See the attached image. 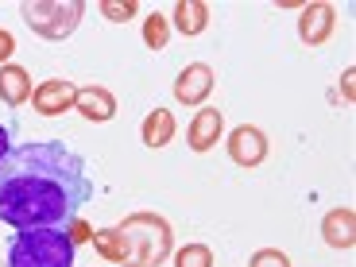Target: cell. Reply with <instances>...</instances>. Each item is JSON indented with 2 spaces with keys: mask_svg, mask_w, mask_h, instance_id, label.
I'll use <instances>...</instances> for the list:
<instances>
[{
  "mask_svg": "<svg viewBox=\"0 0 356 267\" xmlns=\"http://www.w3.org/2000/svg\"><path fill=\"white\" fill-rule=\"evenodd\" d=\"M93 197L89 167L63 140L19 143L0 163V225L16 232L66 229Z\"/></svg>",
  "mask_w": 356,
  "mask_h": 267,
  "instance_id": "obj_1",
  "label": "cell"
},
{
  "mask_svg": "<svg viewBox=\"0 0 356 267\" xmlns=\"http://www.w3.org/2000/svg\"><path fill=\"white\" fill-rule=\"evenodd\" d=\"M124 236V267H163L175 256V229L159 213H128L116 225Z\"/></svg>",
  "mask_w": 356,
  "mask_h": 267,
  "instance_id": "obj_2",
  "label": "cell"
},
{
  "mask_svg": "<svg viewBox=\"0 0 356 267\" xmlns=\"http://www.w3.org/2000/svg\"><path fill=\"white\" fill-rule=\"evenodd\" d=\"M74 248L66 229H31L8 236L4 267H74Z\"/></svg>",
  "mask_w": 356,
  "mask_h": 267,
  "instance_id": "obj_3",
  "label": "cell"
},
{
  "mask_svg": "<svg viewBox=\"0 0 356 267\" xmlns=\"http://www.w3.org/2000/svg\"><path fill=\"white\" fill-rule=\"evenodd\" d=\"M24 24L35 31V35L51 39V43H63L66 35H74V27L86 16V4L81 0H31L19 8Z\"/></svg>",
  "mask_w": 356,
  "mask_h": 267,
  "instance_id": "obj_4",
  "label": "cell"
},
{
  "mask_svg": "<svg viewBox=\"0 0 356 267\" xmlns=\"http://www.w3.org/2000/svg\"><path fill=\"white\" fill-rule=\"evenodd\" d=\"M333 31H337V8H333V4H325V0L302 4V16H298V39H302L306 47L330 43Z\"/></svg>",
  "mask_w": 356,
  "mask_h": 267,
  "instance_id": "obj_5",
  "label": "cell"
},
{
  "mask_svg": "<svg viewBox=\"0 0 356 267\" xmlns=\"http://www.w3.org/2000/svg\"><path fill=\"white\" fill-rule=\"evenodd\" d=\"M74 97H78V86L66 78H47L31 89V108L39 116H63L74 108Z\"/></svg>",
  "mask_w": 356,
  "mask_h": 267,
  "instance_id": "obj_6",
  "label": "cell"
},
{
  "mask_svg": "<svg viewBox=\"0 0 356 267\" xmlns=\"http://www.w3.org/2000/svg\"><path fill=\"white\" fill-rule=\"evenodd\" d=\"M229 159L236 163V167H259V163L267 159V152H271V143H267V136L259 132L256 124H241L229 132Z\"/></svg>",
  "mask_w": 356,
  "mask_h": 267,
  "instance_id": "obj_7",
  "label": "cell"
},
{
  "mask_svg": "<svg viewBox=\"0 0 356 267\" xmlns=\"http://www.w3.org/2000/svg\"><path fill=\"white\" fill-rule=\"evenodd\" d=\"M213 70L205 63H190L186 70L175 78V97H178V105H205V97L213 93Z\"/></svg>",
  "mask_w": 356,
  "mask_h": 267,
  "instance_id": "obj_8",
  "label": "cell"
},
{
  "mask_svg": "<svg viewBox=\"0 0 356 267\" xmlns=\"http://www.w3.org/2000/svg\"><path fill=\"white\" fill-rule=\"evenodd\" d=\"M225 132V113H217V108H197L194 120H190L186 128V143L190 152H209V147H217V140H221Z\"/></svg>",
  "mask_w": 356,
  "mask_h": 267,
  "instance_id": "obj_9",
  "label": "cell"
},
{
  "mask_svg": "<svg viewBox=\"0 0 356 267\" xmlns=\"http://www.w3.org/2000/svg\"><path fill=\"white\" fill-rule=\"evenodd\" d=\"M321 236H325V244H330V248L348 252L356 244V213L348 209V205L330 209V213L321 217Z\"/></svg>",
  "mask_w": 356,
  "mask_h": 267,
  "instance_id": "obj_10",
  "label": "cell"
},
{
  "mask_svg": "<svg viewBox=\"0 0 356 267\" xmlns=\"http://www.w3.org/2000/svg\"><path fill=\"white\" fill-rule=\"evenodd\" d=\"M74 113H81L86 120L105 124V120L116 116V97L105 86H86V89H78V97H74Z\"/></svg>",
  "mask_w": 356,
  "mask_h": 267,
  "instance_id": "obj_11",
  "label": "cell"
},
{
  "mask_svg": "<svg viewBox=\"0 0 356 267\" xmlns=\"http://www.w3.org/2000/svg\"><path fill=\"white\" fill-rule=\"evenodd\" d=\"M0 101L8 108H19L31 101V74L24 66H16V63L0 66Z\"/></svg>",
  "mask_w": 356,
  "mask_h": 267,
  "instance_id": "obj_12",
  "label": "cell"
},
{
  "mask_svg": "<svg viewBox=\"0 0 356 267\" xmlns=\"http://www.w3.org/2000/svg\"><path fill=\"white\" fill-rule=\"evenodd\" d=\"M170 24H175L178 35H202L205 27H209V4H202V0H178L175 12H170Z\"/></svg>",
  "mask_w": 356,
  "mask_h": 267,
  "instance_id": "obj_13",
  "label": "cell"
},
{
  "mask_svg": "<svg viewBox=\"0 0 356 267\" xmlns=\"http://www.w3.org/2000/svg\"><path fill=\"white\" fill-rule=\"evenodd\" d=\"M178 124H175V113H167V108H152V113L143 116V124H140V140L147 143V147H167L170 140H175Z\"/></svg>",
  "mask_w": 356,
  "mask_h": 267,
  "instance_id": "obj_14",
  "label": "cell"
},
{
  "mask_svg": "<svg viewBox=\"0 0 356 267\" xmlns=\"http://www.w3.org/2000/svg\"><path fill=\"white\" fill-rule=\"evenodd\" d=\"M93 252H97L105 264H124V236H120V229H93Z\"/></svg>",
  "mask_w": 356,
  "mask_h": 267,
  "instance_id": "obj_15",
  "label": "cell"
},
{
  "mask_svg": "<svg viewBox=\"0 0 356 267\" xmlns=\"http://www.w3.org/2000/svg\"><path fill=\"white\" fill-rule=\"evenodd\" d=\"M170 39V16H163V12H152V16L143 19V43L152 47V51H163Z\"/></svg>",
  "mask_w": 356,
  "mask_h": 267,
  "instance_id": "obj_16",
  "label": "cell"
},
{
  "mask_svg": "<svg viewBox=\"0 0 356 267\" xmlns=\"http://www.w3.org/2000/svg\"><path fill=\"white\" fill-rule=\"evenodd\" d=\"M175 267H213V248L209 244H186L175 252Z\"/></svg>",
  "mask_w": 356,
  "mask_h": 267,
  "instance_id": "obj_17",
  "label": "cell"
},
{
  "mask_svg": "<svg viewBox=\"0 0 356 267\" xmlns=\"http://www.w3.org/2000/svg\"><path fill=\"white\" fill-rule=\"evenodd\" d=\"M101 16L113 24H128L136 16V0H101Z\"/></svg>",
  "mask_w": 356,
  "mask_h": 267,
  "instance_id": "obj_18",
  "label": "cell"
},
{
  "mask_svg": "<svg viewBox=\"0 0 356 267\" xmlns=\"http://www.w3.org/2000/svg\"><path fill=\"white\" fill-rule=\"evenodd\" d=\"M248 267H291V256L279 248H259L256 256L248 259Z\"/></svg>",
  "mask_w": 356,
  "mask_h": 267,
  "instance_id": "obj_19",
  "label": "cell"
},
{
  "mask_svg": "<svg viewBox=\"0 0 356 267\" xmlns=\"http://www.w3.org/2000/svg\"><path fill=\"white\" fill-rule=\"evenodd\" d=\"M66 232H70V241H74V244H81V241H93V229H89V225L81 221V217H78V221H70V225H66Z\"/></svg>",
  "mask_w": 356,
  "mask_h": 267,
  "instance_id": "obj_20",
  "label": "cell"
},
{
  "mask_svg": "<svg viewBox=\"0 0 356 267\" xmlns=\"http://www.w3.org/2000/svg\"><path fill=\"white\" fill-rule=\"evenodd\" d=\"M12 54H16V39H12V31H4V27H0V66H8Z\"/></svg>",
  "mask_w": 356,
  "mask_h": 267,
  "instance_id": "obj_21",
  "label": "cell"
},
{
  "mask_svg": "<svg viewBox=\"0 0 356 267\" xmlns=\"http://www.w3.org/2000/svg\"><path fill=\"white\" fill-rule=\"evenodd\" d=\"M12 152V128L0 124V163H4V155Z\"/></svg>",
  "mask_w": 356,
  "mask_h": 267,
  "instance_id": "obj_22",
  "label": "cell"
},
{
  "mask_svg": "<svg viewBox=\"0 0 356 267\" xmlns=\"http://www.w3.org/2000/svg\"><path fill=\"white\" fill-rule=\"evenodd\" d=\"M353 81H356V70L348 66V70H345V78H341V89H345V101H353Z\"/></svg>",
  "mask_w": 356,
  "mask_h": 267,
  "instance_id": "obj_23",
  "label": "cell"
}]
</instances>
